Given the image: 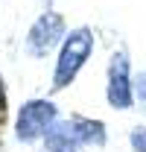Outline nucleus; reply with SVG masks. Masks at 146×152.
I'll list each match as a JSON object with an SVG mask.
<instances>
[{"label":"nucleus","instance_id":"obj_8","mask_svg":"<svg viewBox=\"0 0 146 152\" xmlns=\"http://www.w3.org/2000/svg\"><path fill=\"white\" fill-rule=\"evenodd\" d=\"M134 96H137V102L146 108V73L137 76V82H134Z\"/></svg>","mask_w":146,"mask_h":152},{"label":"nucleus","instance_id":"obj_7","mask_svg":"<svg viewBox=\"0 0 146 152\" xmlns=\"http://www.w3.org/2000/svg\"><path fill=\"white\" fill-rule=\"evenodd\" d=\"M131 149L134 152H146V126H137V129H131Z\"/></svg>","mask_w":146,"mask_h":152},{"label":"nucleus","instance_id":"obj_1","mask_svg":"<svg viewBox=\"0 0 146 152\" xmlns=\"http://www.w3.org/2000/svg\"><path fill=\"white\" fill-rule=\"evenodd\" d=\"M93 50V35L91 29L79 26L64 38V47L58 53V64H55V76H53V88H64L67 82H73V76L79 73V67L85 64V58Z\"/></svg>","mask_w":146,"mask_h":152},{"label":"nucleus","instance_id":"obj_5","mask_svg":"<svg viewBox=\"0 0 146 152\" xmlns=\"http://www.w3.org/2000/svg\"><path fill=\"white\" fill-rule=\"evenodd\" d=\"M44 143H47L50 152H76L79 146H85L82 137H79V132H76V126H73V120H67V123H53L50 132L44 134Z\"/></svg>","mask_w":146,"mask_h":152},{"label":"nucleus","instance_id":"obj_3","mask_svg":"<svg viewBox=\"0 0 146 152\" xmlns=\"http://www.w3.org/2000/svg\"><path fill=\"white\" fill-rule=\"evenodd\" d=\"M61 35H64V20H61V15H55V12H44V15L29 26L26 47H29V53L44 56Z\"/></svg>","mask_w":146,"mask_h":152},{"label":"nucleus","instance_id":"obj_10","mask_svg":"<svg viewBox=\"0 0 146 152\" xmlns=\"http://www.w3.org/2000/svg\"><path fill=\"white\" fill-rule=\"evenodd\" d=\"M41 3H44V6H50V3H53V0H41Z\"/></svg>","mask_w":146,"mask_h":152},{"label":"nucleus","instance_id":"obj_2","mask_svg":"<svg viewBox=\"0 0 146 152\" xmlns=\"http://www.w3.org/2000/svg\"><path fill=\"white\" fill-rule=\"evenodd\" d=\"M55 123V105L50 99H29L18 114V132L20 140H35V137H44L50 132V126Z\"/></svg>","mask_w":146,"mask_h":152},{"label":"nucleus","instance_id":"obj_6","mask_svg":"<svg viewBox=\"0 0 146 152\" xmlns=\"http://www.w3.org/2000/svg\"><path fill=\"white\" fill-rule=\"evenodd\" d=\"M73 126L82 137L85 146H102L105 143V126L99 120H88V117H73Z\"/></svg>","mask_w":146,"mask_h":152},{"label":"nucleus","instance_id":"obj_4","mask_svg":"<svg viewBox=\"0 0 146 152\" xmlns=\"http://www.w3.org/2000/svg\"><path fill=\"white\" fill-rule=\"evenodd\" d=\"M134 88L128 82V58L126 53H114L108 67V102L114 108H131Z\"/></svg>","mask_w":146,"mask_h":152},{"label":"nucleus","instance_id":"obj_9","mask_svg":"<svg viewBox=\"0 0 146 152\" xmlns=\"http://www.w3.org/2000/svg\"><path fill=\"white\" fill-rule=\"evenodd\" d=\"M6 114V91H3V79H0V120Z\"/></svg>","mask_w":146,"mask_h":152}]
</instances>
